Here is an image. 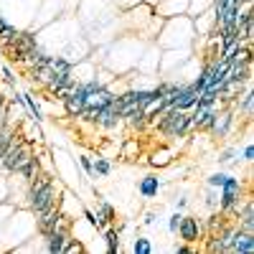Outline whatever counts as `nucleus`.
<instances>
[{"instance_id": "6", "label": "nucleus", "mask_w": 254, "mask_h": 254, "mask_svg": "<svg viewBox=\"0 0 254 254\" xmlns=\"http://www.w3.org/2000/svg\"><path fill=\"white\" fill-rule=\"evenodd\" d=\"M178 234H181L183 242H196L198 234H201V224H198V219H193V216H181Z\"/></svg>"}, {"instance_id": "2", "label": "nucleus", "mask_w": 254, "mask_h": 254, "mask_svg": "<svg viewBox=\"0 0 254 254\" xmlns=\"http://www.w3.org/2000/svg\"><path fill=\"white\" fill-rule=\"evenodd\" d=\"M33 158V153H31V147H28V142L23 140V137H18V135H13V140H10V145H8V150L0 155V163H3V168L5 171H10V173H18L20 168H23L28 160Z\"/></svg>"}, {"instance_id": "20", "label": "nucleus", "mask_w": 254, "mask_h": 254, "mask_svg": "<svg viewBox=\"0 0 254 254\" xmlns=\"http://www.w3.org/2000/svg\"><path fill=\"white\" fill-rule=\"evenodd\" d=\"M178 224H181V214H173L171 219H168V231H171V234H178Z\"/></svg>"}, {"instance_id": "12", "label": "nucleus", "mask_w": 254, "mask_h": 254, "mask_svg": "<svg viewBox=\"0 0 254 254\" xmlns=\"http://www.w3.org/2000/svg\"><path fill=\"white\" fill-rule=\"evenodd\" d=\"M20 102H23L26 107H28V112L33 115V120H36V122H41V120H44V117H41V107L36 104V99H33L31 94H20Z\"/></svg>"}, {"instance_id": "9", "label": "nucleus", "mask_w": 254, "mask_h": 254, "mask_svg": "<svg viewBox=\"0 0 254 254\" xmlns=\"http://www.w3.org/2000/svg\"><path fill=\"white\" fill-rule=\"evenodd\" d=\"M137 188H140V196L142 198H155L158 190H160V178L158 176H142Z\"/></svg>"}, {"instance_id": "17", "label": "nucleus", "mask_w": 254, "mask_h": 254, "mask_svg": "<svg viewBox=\"0 0 254 254\" xmlns=\"http://www.w3.org/2000/svg\"><path fill=\"white\" fill-rule=\"evenodd\" d=\"M10 140H13V132H10V127H8V125H3V127H0V155H3V153L8 150Z\"/></svg>"}, {"instance_id": "8", "label": "nucleus", "mask_w": 254, "mask_h": 254, "mask_svg": "<svg viewBox=\"0 0 254 254\" xmlns=\"http://www.w3.org/2000/svg\"><path fill=\"white\" fill-rule=\"evenodd\" d=\"M64 224V214L61 211H49V214H44V216H38V229H41V234H49V231H54V229H59Z\"/></svg>"}, {"instance_id": "26", "label": "nucleus", "mask_w": 254, "mask_h": 254, "mask_svg": "<svg viewBox=\"0 0 254 254\" xmlns=\"http://www.w3.org/2000/svg\"><path fill=\"white\" fill-rule=\"evenodd\" d=\"M252 97H254L252 92H247V94H244V110H247V112L252 110Z\"/></svg>"}, {"instance_id": "21", "label": "nucleus", "mask_w": 254, "mask_h": 254, "mask_svg": "<svg viewBox=\"0 0 254 254\" xmlns=\"http://www.w3.org/2000/svg\"><path fill=\"white\" fill-rule=\"evenodd\" d=\"M208 188H211V186H208ZM206 203H208L211 208H214V206H219V198H216V193H214V188H211L208 193H206Z\"/></svg>"}, {"instance_id": "25", "label": "nucleus", "mask_w": 254, "mask_h": 254, "mask_svg": "<svg viewBox=\"0 0 254 254\" xmlns=\"http://www.w3.org/2000/svg\"><path fill=\"white\" fill-rule=\"evenodd\" d=\"M3 74H5V81H8V84H15V76H13V71H10L8 66H3Z\"/></svg>"}, {"instance_id": "15", "label": "nucleus", "mask_w": 254, "mask_h": 254, "mask_svg": "<svg viewBox=\"0 0 254 254\" xmlns=\"http://www.w3.org/2000/svg\"><path fill=\"white\" fill-rule=\"evenodd\" d=\"M97 216H99V221H102V229L107 226L110 221H112V216H115V211H112V206L110 203H99V211H97Z\"/></svg>"}, {"instance_id": "28", "label": "nucleus", "mask_w": 254, "mask_h": 254, "mask_svg": "<svg viewBox=\"0 0 254 254\" xmlns=\"http://www.w3.org/2000/svg\"><path fill=\"white\" fill-rule=\"evenodd\" d=\"M145 224H155V214H147L145 216Z\"/></svg>"}, {"instance_id": "5", "label": "nucleus", "mask_w": 254, "mask_h": 254, "mask_svg": "<svg viewBox=\"0 0 254 254\" xmlns=\"http://www.w3.org/2000/svg\"><path fill=\"white\" fill-rule=\"evenodd\" d=\"M44 249L49 252V254H59V252H64V244L69 242V231L64 229V226H59V229H54V231H49V234H44Z\"/></svg>"}, {"instance_id": "14", "label": "nucleus", "mask_w": 254, "mask_h": 254, "mask_svg": "<svg viewBox=\"0 0 254 254\" xmlns=\"http://www.w3.org/2000/svg\"><path fill=\"white\" fill-rule=\"evenodd\" d=\"M104 239H107V252H110V254H117V252H120V237H117L115 229L104 231Z\"/></svg>"}, {"instance_id": "4", "label": "nucleus", "mask_w": 254, "mask_h": 254, "mask_svg": "<svg viewBox=\"0 0 254 254\" xmlns=\"http://www.w3.org/2000/svg\"><path fill=\"white\" fill-rule=\"evenodd\" d=\"M239 190H242V181L234 176H226V181L221 186V193H219V208L221 211H237Z\"/></svg>"}, {"instance_id": "11", "label": "nucleus", "mask_w": 254, "mask_h": 254, "mask_svg": "<svg viewBox=\"0 0 254 254\" xmlns=\"http://www.w3.org/2000/svg\"><path fill=\"white\" fill-rule=\"evenodd\" d=\"M242 229L244 231H254V206H252V201L247 203V208H244V214H242Z\"/></svg>"}, {"instance_id": "24", "label": "nucleus", "mask_w": 254, "mask_h": 254, "mask_svg": "<svg viewBox=\"0 0 254 254\" xmlns=\"http://www.w3.org/2000/svg\"><path fill=\"white\" fill-rule=\"evenodd\" d=\"M234 155H237V150H226V153H221V158H219V160H221V163H229Z\"/></svg>"}, {"instance_id": "7", "label": "nucleus", "mask_w": 254, "mask_h": 254, "mask_svg": "<svg viewBox=\"0 0 254 254\" xmlns=\"http://www.w3.org/2000/svg\"><path fill=\"white\" fill-rule=\"evenodd\" d=\"M231 252H237V254H254V234H249V231H237V234H234V244H231Z\"/></svg>"}, {"instance_id": "16", "label": "nucleus", "mask_w": 254, "mask_h": 254, "mask_svg": "<svg viewBox=\"0 0 254 254\" xmlns=\"http://www.w3.org/2000/svg\"><path fill=\"white\" fill-rule=\"evenodd\" d=\"M94 176H112V163L110 160H104V158H97L94 160Z\"/></svg>"}, {"instance_id": "13", "label": "nucleus", "mask_w": 254, "mask_h": 254, "mask_svg": "<svg viewBox=\"0 0 254 254\" xmlns=\"http://www.w3.org/2000/svg\"><path fill=\"white\" fill-rule=\"evenodd\" d=\"M132 252H135V254H153L155 249H153L150 239H145V237H137V239L132 242Z\"/></svg>"}, {"instance_id": "18", "label": "nucleus", "mask_w": 254, "mask_h": 254, "mask_svg": "<svg viewBox=\"0 0 254 254\" xmlns=\"http://www.w3.org/2000/svg\"><path fill=\"white\" fill-rule=\"evenodd\" d=\"M84 219H87V224H89V226H94V229H102V221H99V216L94 214L92 208H84Z\"/></svg>"}, {"instance_id": "10", "label": "nucleus", "mask_w": 254, "mask_h": 254, "mask_svg": "<svg viewBox=\"0 0 254 254\" xmlns=\"http://www.w3.org/2000/svg\"><path fill=\"white\" fill-rule=\"evenodd\" d=\"M229 125H231V115H219L216 112V120H214V127H211V130H214L219 137H224L229 132Z\"/></svg>"}, {"instance_id": "22", "label": "nucleus", "mask_w": 254, "mask_h": 254, "mask_svg": "<svg viewBox=\"0 0 254 254\" xmlns=\"http://www.w3.org/2000/svg\"><path fill=\"white\" fill-rule=\"evenodd\" d=\"M242 160H244V163H252V160H254V147H252V145L244 147V158H242Z\"/></svg>"}, {"instance_id": "1", "label": "nucleus", "mask_w": 254, "mask_h": 254, "mask_svg": "<svg viewBox=\"0 0 254 254\" xmlns=\"http://www.w3.org/2000/svg\"><path fill=\"white\" fill-rule=\"evenodd\" d=\"M56 203V190H54V178L46 173H38L33 181H28V206L33 208L36 216H44Z\"/></svg>"}, {"instance_id": "23", "label": "nucleus", "mask_w": 254, "mask_h": 254, "mask_svg": "<svg viewBox=\"0 0 254 254\" xmlns=\"http://www.w3.org/2000/svg\"><path fill=\"white\" fill-rule=\"evenodd\" d=\"M64 252H81V244L79 242H66L64 244Z\"/></svg>"}, {"instance_id": "27", "label": "nucleus", "mask_w": 254, "mask_h": 254, "mask_svg": "<svg viewBox=\"0 0 254 254\" xmlns=\"http://www.w3.org/2000/svg\"><path fill=\"white\" fill-rule=\"evenodd\" d=\"M178 254H193V249H188V247H176Z\"/></svg>"}, {"instance_id": "3", "label": "nucleus", "mask_w": 254, "mask_h": 254, "mask_svg": "<svg viewBox=\"0 0 254 254\" xmlns=\"http://www.w3.org/2000/svg\"><path fill=\"white\" fill-rule=\"evenodd\" d=\"M160 130L168 137H183L190 130V115H186L183 110H176V107L163 110V115H160Z\"/></svg>"}, {"instance_id": "19", "label": "nucleus", "mask_w": 254, "mask_h": 254, "mask_svg": "<svg viewBox=\"0 0 254 254\" xmlns=\"http://www.w3.org/2000/svg\"><path fill=\"white\" fill-rule=\"evenodd\" d=\"M79 165L94 178V160H92V155H81V158H79Z\"/></svg>"}]
</instances>
